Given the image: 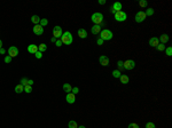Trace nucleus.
I'll list each match as a JSON object with an SVG mask.
<instances>
[{"mask_svg":"<svg viewBox=\"0 0 172 128\" xmlns=\"http://www.w3.org/2000/svg\"><path fill=\"white\" fill-rule=\"evenodd\" d=\"M60 39H61L62 44L67 45V46H69V45H71L73 42V37L69 31H65L64 33H62V35H61V38Z\"/></svg>","mask_w":172,"mask_h":128,"instance_id":"f257e3e1","label":"nucleus"},{"mask_svg":"<svg viewBox=\"0 0 172 128\" xmlns=\"http://www.w3.org/2000/svg\"><path fill=\"white\" fill-rule=\"evenodd\" d=\"M100 33H101V34H100V38L102 39L103 41H109V40H111L114 37L113 32H111L110 30H108V29H103Z\"/></svg>","mask_w":172,"mask_h":128,"instance_id":"f03ea898","label":"nucleus"},{"mask_svg":"<svg viewBox=\"0 0 172 128\" xmlns=\"http://www.w3.org/2000/svg\"><path fill=\"white\" fill-rule=\"evenodd\" d=\"M92 22L94 23V24L97 25H101V23L103 22V15L101 13H94V14H92Z\"/></svg>","mask_w":172,"mask_h":128,"instance_id":"7ed1b4c3","label":"nucleus"},{"mask_svg":"<svg viewBox=\"0 0 172 128\" xmlns=\"http://www.w3.org/2000/svg\"><path fill=\"white\" fill-rule=\"evenodd\" d=\"M114 16H115V19L117 22H124V21H126V18H127V14L125 13V11L121 10V11H117Z\"/></svg>","mask_w":172,"mask_h":128,"instance_id":"20e7f679","label":"nucleus"},{"mask_svg":"<svg viewBox=\"0 0 172 128\" xmlns=\"http://www.w3.org/2000/svg\"><path fill=\"white\" fill-rule=\"evenodd\" d=\"M146 18H147L146 13H145V11H142V10L138 11V13L135 14V17H134V19H135V22H137V23H142Z\"/></svg>","mask_w":172,"mask_h":128,"instance_id":"39448f33","label":"nucleus"},{"mask_svg":"<svg viewBox=\"0 0 172 128\" xmlns=\"http://www.w3.org/2000/svg\"><path fill=\"white\" fill-rule=\"evenodd\" d=\"M62 33H63V31H62V27L61 26L56 25V26L53 27V37L55 39H60V38H61Z\"/></svg>","mask_w":172,"mask_h":128,"instance_id":"423d86ee","label":"nucleus"},{"mask_svg":"<svg viewBox=\"0 0 172 128\" xmlns=\"http://www.w3.org/2000/svg\"><path fill=\"white\" fill-rule=\"evenodd\" d=\"M135 68V62L133 60H127L124 62V69L125 70H133Z\"/></svg>","mask_w":172,"mask_h":128,"instance_id":"0eeeda50","label":"nucleus"},{"mask_svg":"<svg viewBox=\"0 0 172 128\" xmlns=\"http://www.w3.org/2000/svg\"><path fill=\"white\" fill-rule=\"evenodd\" d=\"M8 55L11 56L12 58L16 57L17 55H19V48H17L16 46H11L8 48Z\"/></svg>","mask_w":172,"mask_h":128,"instance_id":"6e6552de","label":"nucleus"},{"mask_svg":"<svg viewBox=\"0 0 172 128\" xmlns=\"http://www.w3.org/2000/svg\"><path fill=\"white\" fill-rule=\"evenodd\" d=\"M32 31H33V33H35L36 35H41L44 33V27L41 26V25L37 24V25H35V26L32 27Z\"/></svg>","mask_w":172,"mask_h":128,"instance_id":"1a4fd4ad","label":"nucleus"},{"mask_svg":"<svg viewBox=\"0 0 172 128\" xmlns=\"http://www.w3.org/2000/svg\"><path fill=\"white\" fill-rule=\"evenodd\" d=\"M99 62L100 64L102 66H107L109 65V58H108V56H106V55H101L99 57Z\"/></svg>","mask_w":172,"mask_h":128,"instance_id":"9d476101","label":"nucleus"},{"mask_svg":"<svg viewBox=\"0 0 172 128\" xmlns=\"http://www.w3.org/2000/svg\"><path fill=\"white\" fill-rule=\"evenodd\" d=\"M65 101H67L69 104H73L76 102V95H73L72 93L67 94V96H65Z\"/></svg>","mask_w":172,"mask_h":128,"instance_id":"9b49d317","label":"nucleus"},{"mask_svg":"<svg viewBox=\"0 0 172 128\" xmlns=\"http://www.w3.org/2000/svg\"><path fill=\"white\" fill-rule=\"evenodd\" d=\"M28 52L30 53V54H36V53L38 52V46L35 44H31L28 46Z\"/></svg>","mask_w":172,"mask_h":128,"instance_id":"f8f14e48","label":"nucleus"},{"mask_svg":"<svg viewBox=\"0 0 172 128\" xmlns=\"http://www.w3.org/2000/svg\"><path fill=\"white\" fill-rule=\"evenodd\" d=\"M158 45H159L158 38H156V37H153V38L149 39V46H151V47H157Z\"/></svg>","mask_w":172,"mask_h":128,"instance_id":"ddd939ff","label":"nucleus"},{"mask_svg":"<svg viewBox=\"0 0 172 128\" xmlns=\"http://www.w3.org/2000/svg\"><path fill=\"white\" fill-rule=\"evenodd\" d=\"M91 31H92V34H99V33L101 32V25L94 24L91 27Z\"/></svg>","mask_w":172,"mask_h":128,"instance_id":"4468645a","label":"nucleus"},{"mask_svg":"<svg viewBox=\"0 0 172 128\" xmlns=\"http://www.w3.org/2000/svg\"><path fill=\"white\" fill-rule=\"evenodd\" d=\"M77 33H78V37H79V38H81V39L87 38V31H86L85 29H79V30L77 31Z\"/></svg>","mask_w":172,"mask_h":128,"instance_id":"2eb2a0df","label":"nucleus"},{"mask_svg":"<svg viewBox=\"0 0 172 128\" xmlns=\"http://www.w3.org/2000/svg\"><path fill=\"white\" fill-rule=\"evenodd\" d=\"M158 40H159V42H161V44H164V45H165V44L167 42V41L170 40V37H169L167 34H165V33H164V34H162L161 37L158 38Z\"/></svg>","mask_w":172,"mask_h":128,"instance_id":"dca6fc26","label":"nucleus"},{"mask_svg":"<svg viewBox=\"0 0 172 128\" xmlns=\"http://www.w3.org/2000/svg\"><path fill=\"white\" fill-rule=\"evenodd\" d=\"M119 80H121V82L123 85H126V84H129L130 78H129V76H127V74H122V76L119 77Z\"/></svg>","mask_w":172,"mask_h":128,"instance_id":"f3484780","label":"nucleus"},{"mask_svg":"<svg viewBox=\"0 0 172 128\" xmlns=\"http://www.w3.org/2000/svg\"><path fill=\"white\" fill-rule=\"evenodd\" d=\"M122 7H123V6H122V3L118 2V1H116V2L113 3V7H111V8H113L114 10H116V11H121L122 10Z\"/></svg>","mask_w":172,"mask_h":128,"instance_id":"a211bd4d","label":"nucleus"},{"mask_svg":"<svg viewBox=\"0 0 172 128\" xmlns=\"http://www.w3.org/2000/svg\"><path fill=\"white\" fill-rule=\"evenodd\" d=\"M62 88H63V90H64V93H67V94H69V93H71V90H72V87H71V85L70 84H64L63 86H62Z\"/></svg>","mask_w":172,"mask_h":128,"instance_id":"6ab92c4d","label":"nucleus"},{"mask_svg":"<svg viewBox=\"0 0 172 128\" xmlns=\"http://www.w3.org/2000/svg\"><path fill=\"white\" fill-rule=\"evenodd\" d=\"M23 92H24V86L21 85V84H19L16 87H15V93L21 94V93H23Z\"/></svg>","mask_w":172,"mask_h":128,"instance_id":"aec40b11","label":"nucleus"},{"mask_svg":"<svg viewBox=\"0 0 172 128\" xmlns=\"http://www.w3.org/2000/svg\"><path fill=\"white\" fill-rule=\"evenodd\" d=\"M31 22H32L35 25L39 24V22H40V17L38 16V15H33V16L31 17Z\"/></svg>","mask_w":172,"mask_h":128,"instance_id":"412c9836","label":"nucleus"},{"mask_svg":"<svg viewBox=\"0 0 172 128\" xmlns=\"http://www.w3.org/2000/svg\"><path fill=\"white\" fill-rule=\"evenodd\" d=\"M38 50H39L40 53L46 52V50H47V46H46L45 44H40L39 46H38Z\"/></svg>","mask_w":172,"mask_h":128,"instance_id":"4be33fe9","label":"nucleus"},{"mask_svg":"<svg viewBox=\"0 0 172 128\" xmlns=\"http://www.w3.org/2000/svg\"><path fill=\"white\" fill-rule=\"evenodd\" d=\"M68 127L69 128H78V125L75 120H70L69 124H68Z\"/></svg>","mask_w":172,"mask_h":128,"instance_id":"5701e85b","label":"nucleus"},{"mask_svg":"<svg viewBox=\"0 0 172 128\" xmlns=\"http://www.w3.org/2000/svg\"><path fill=\"white\" fill-rule=\"evenodd\" d=\"M117 66H118V70L121 71V72L125 70V69H124V62H123V61H121V60L117 62Z\"/></svg>","mask_w":172,"mask_h":128,"instance_id":"b1692460","label":"nucleus"},{"mask_svg":"<svg viewBox=\"0 0 172 128\" xmlns=\"http://www.w3.org/2000/svg\"><path fill=\"white\" fill-rule=\"evenodd\" d=\"M145 13H146V16H153L155 10H154V8H147V11H145Z\"/></svg>","mask_w":172,"mask_h":128,"instance_id":"393cba45","label":"nucleus"},{"mask_svg":"<svg viewBox=\"0 0 172 128\" xmlns=\"http://www.w3.org/2000/svg\"><path fill=\"white\" fill-rule=\"evenodd\" d=\"M122 76V72L119 70H114L113 71V77L114 78H119Z\"/></svg>","mask_w":172,"mask_h":128,"instance_id":"a878e982","label":"nucleus"},{"mask_svg":"<svg viewBox=\"0 0 172 128\" xmlns=\"http://www.w3.org/2000/svg\"><path fill=\"white\" fill-rule=\"evenodd\" d=\"M48 24V19L47 18H40V22H39V25H41V26H46V25Z\"/></svg>","mask_w":172,"mask_h":128,"instance_id":"bb28decb","label":"nucleus"},{"mask_svg":"<svg viewBox=\"0 0 172 128\" xmlns=\"http://www.w3.org/2000/svg\"><path fill=\"white\" fill-rule=\"evenodd\" d=\"M139 6L140 7H142V8H146L148 6V1L147 0H140L139 1Z\"/></svg>","mask_w":172,"mask_h":128,"instance_id":"cd10ccee","label":"nucleus"},{"mask_svg":"<svg viewBox=\"0 0 172 128\" xmlns=\"http://www.w3.org/2000/svg\"><path fill=\"white\" fill-rule=\"evenodd\" d=\"M24 92L28 94L32 93V86H30V85H27V86H24Z\"/></svg>","mask_w":172,"mask_h":128,"instance_id":"c85d7f7f","label":"nucleus"},{"mask_svg":"<svg viewBox=\"0 0 172 128\" xmlns=\"http://www.w3.org/2000/svg\"><path fill=\"white\" fill-rule=\"evenodd\" d=\"M156 48H157V50H159V52H163V50H165V45L159 42V45L156 47Z\"/></svg>","mask_w":172,"mask_h":128,"instance_id":"c756f323","label":"nucleus"},{"mask_svg":"<svg viewBox=\"0 0 172 128\" xmlns=\"http://www.w3.org/2000/svg\"><path fill=\"white\" fill-rule=\"evenodd\" d=\"M165 53H166L167 56H172V47H167V48H165Z\"/></svg>","mask_w":172,"mask_h":128,"instance_id":"7c9ffc66","label":"nucleus"},{"mask_svg":"<svg viewBox=\"0 0 172 128\" xmlns=\"http://www.w3.org/2000/svg\"><path fill=\"white\" fill-rule=\"evenodd\" d=\"M145 128H156V126L154 123H147L145 126Z\"/></svg>","mask_w":172,"mask_h":128,"instance_id":"2f4dec72","label":"nucleus"},{"mask_svg":"<svg viewBox=\"0 0 172 128\" xmlns=\"http://www.w3.org/2000/svg\"><path fill=\"white\" fill-rule=\"evenodd\" d=\"M127 128H140V127H139V125H138V124L131 123V124H129V127H127Z\"/></svg>","mask_w":172,"mask_h":128,"instance_id":"473e14b6","label":"nucleus"},{"mask_svg":"<svg viewBox=\"0 0 172 128\" xmlns=\"http://www.w3.org/2000/svg\"><path fill=\"white\" fill-rule=\"evenodd\" d=\"M35 56H36V58H38V60H40V58H43V53H40L39 50H38V52L35 54Z\"/></svg>","mask_w":172,"mask_h":128,"instance_id":"72a5a7b5","label":"nucleus"},{"mask_svg":"<svg viewBox=\"0 0 172 128\" xmlns=\"http://www.w3.org/2000/svg\"><path fill=\"white\" fill-rule=\"evenodd\" d=\"M4 61H5V63H11L12 62V57L9 56V55H6L5 58H4Z\"/></svg>","mask_w":172,"mask_h":128,"instance_id":"f704fd0d","label":"nucleus"},{"mask_svg":"<svg viewBox=\"0 0 172 128\" xmlns=\"http://www.w3.org/2000/svg\"><path fill=\"white\" fill-rule=\"evenodd\" d=\"M71 93H72L73 95L78 94V93H79V88H78V87H73V88H72V90H71Z\"/></svg>","mask_w":172,"mask_h":128,"instance_id":"c9c22d12","label":"nucleus"},{"mask_svg":"<svg viewBox=\"0 0 172 128\" xmlns=\"http://www.w3.org/2000/svg\"><path fill=\"white\" fill-rule=\"evenodd\" d=\"M21 85L27 86V85H28V79H27V78H22V79H21Z\"/></svg>","mask_w":172,"mask_h":128,"instance_id":"e433bc0d","label":"nucleus"},{"mask_svg":"<svg viewBox=\"0 0 172 128\" xmlns=\"http://www.w3.org/2000/svg\"><path fill=\"white\" fill-rule=\"evenodd\" d=\"M55 45H56V47H62V41L61 39H56V41H55Z\"/></svg>","mask_w":172,"mask_h":128,"instance_id":"4c0bfd02","label":"nucleus"},{"mask_svg":"<svg viewBox=\"0 0 172 128\" xmlns=\"http://www.w3.org/2000/svg\"><path fill=\"white\" fill-rule=\"evenodd\" d=\"M97 44H98V46H102V45H103V40L101 38H99L97 40Z\"/></svg>","mask_w":172,"mask_h":128,"instance_id":"58836bf2","label":"nucleus"},{"mask_svg":"<svg viewBox=\"0 0 172 128\" xmlns=\"http://www.w3.org/2000/svg\"><path fill=\"white\" fill-rule=\"evenodd\" d=\"M28 85L32 86V85H33V80H32V79H29V80H28Z\"/></svg>","mask_w":172,"mask_h":128,"instance_id":"ea45409f","label":"nucleus"},{"mask_svg":"<svg viewBox=\"0 0 172 128\" xmlns=\"http://www.w3.org/2000/svg\"><path fill=\"white\" fill-rule=\"evenodd\" d=\"M5 53H6V49L5 48H0V54H5Z\"/></svg>","mask_w":172,"mask_h":128,"instance_id":"a19ab883","label":"nucleus"},{"mask_svg":"<svg viewBox=\"0 0 172 128\" xmlns=\"http://www.w3.org/2000/svg\"><path fill=\"white\" fill-rule=\"evenodd\" d=\"M106 0H99V5H105Z\"/></svg>","mask_w":172,"mask_h":128,"instance_id":"79ce46f5","label":"nucleus"},{"mask_svg":"<svg viewBox=\"0 0 172 128\" xmlns=\"http://www.w3.org/2000/svg\"><path fill=\"white\" fill-rule=\"evenodd\" d=\"M51 41H52V42H55V41H56V39H55V38H54V37H52V39H51Z\"/></svg>","mask_w":172,"mask_h":128,"instance_id":"37998d69","label":"nucleus"},{"mask_svg":"<svg viewBox=\"0 0 172 128\" xmlns=\"http://www.w3.org/2000/svg\"><path fill=\"white\" fill-rule=\"evenodd\" d=\"M0 48H3V41L0 40Z\"/></svg>","mask_w":172,"mask_h":128,"instance_id":"c03bdc74","label":"nucleus"},{"mask_svg":"<svg viewBox=\"0 0 172 128\" xmlns=\"http://www.w3.org/2000/svg\"><path fill=\"white\" fill-rule=\"evenodd\" d=\"M78 128H86L85 126H78Z\"/></svg>","mask_w":172,"mask_h":128,"instance_id":"a18cd8bd","label":"nucleus"}]
</instances>
